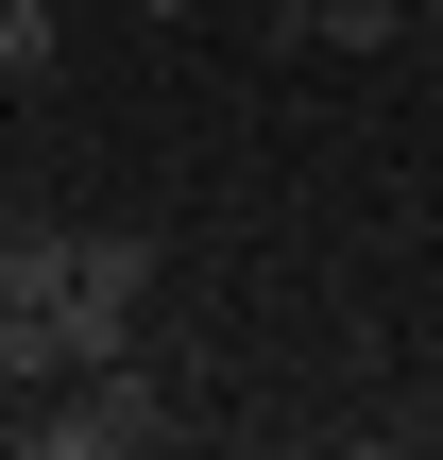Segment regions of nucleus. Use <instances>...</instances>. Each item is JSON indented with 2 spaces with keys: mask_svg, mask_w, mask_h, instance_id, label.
Masks as SVG:
<instances>
[{
  "mask_svg": "<svg viewBox=\"0 0 443 460\" xmlns=\"http://www.w3.org/2000/svg\"><path fill=\"white\" fill-rule=\"evenodd\" d=\"M410 17H427V34H443V0H410Z\"/></svg>",
  "mask_w": 443,
  "mask_h": 460,
  "instance_id": "7",
  "label": "nucleus"
},
{
  "mask_svg": "<svg viewBox=\"0 0 443 460\" xmlns=\"http://www.w3.org/2000/svg\"><path fill=\"white\" fill-rule=\"evenodd\" d=\"M120 17H205V0H120Z\"/></svg>",
  "mask_w": 443,
  "mask_h": 460,
  "instance_id": "6",
  "label": "nucleus"
},
{
  "mask_svg": "<svg viewBox=\"0 0 443 460\" xmlns=\"http://www.w3.org/2000/svg\"><path fill=\"white\" fill-rule=\"evenodd\" d=\"M137 307H154V239H137V222H102V239H85V273H68V341H85V358H137Z\"/></svg>",
  "mask_w": 443,
  "mask_h": 460,
  "instance_id": "2",
  "label": "nucleus"
},
{
  "mask_svg": "<svg viewBox=\"0 0 443 460\" xmlns=\"http://www.w3.org/2000/svg\"><path fill=\"white\" fill-rule=\"evenodd\" d=\"M0 85H51V0H0Z\"/></svg>",
  "mask_w": 443,
  "mask_h": 460,
  "instance_id": "5",
  "label": "nucleus"
},
{
  "mask_svg": "<svg viewBox=\"0 0 443 460\" xmlns=\"http://www.w3.org/2000/svg\"><path fill=\"white\" fill-rule=\"evenodd\" d=\"M68 273H85L68 222H17V239H0V307H68Z\"/></svg>",
  "mask_w": 443,
  "mask_h": 460,
  "instance_id": "4",
  "label": "nucleus"
},
{
  "mask_svg": "<svg viewBox=\"0 0 443 460\" xmlns=\"http://www.w3.org/2000/svg\"><path fill=\"white\" fill-rule=\"evenodd\" d=\"M17 444L34 460H154L171 444V393L137 358H85V376H51V410H17Z\"/></svg>",
  "mask_w": 443,
  "mask_h": 460,
  "instance_id": "1",
  "label": "nucleus"
},
{
  "mask_svg": "<svg viewBox=\"0 0 443 460\" xmlns=\"http://www.w3.org/2000/svg\"><path fill=\"white\" fill-rule=\"evenodd\" d=\"M410 0H273V51H393Z\"/></svg>",
  "mask_w": 443,
  "mask_h": 460,
  "instance_id": "3",
  "label": "nucleus"
}]
</instances>
